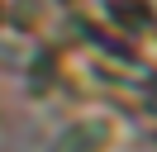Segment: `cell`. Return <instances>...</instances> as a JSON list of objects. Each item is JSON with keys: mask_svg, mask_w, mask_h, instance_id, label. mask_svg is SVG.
Listing matches in <instances>:
<instances>
[{"mask_svg": "<svg viewBox=\"0 0 157 152\" xmlns=\"http://www.w3.org/2000/svg\"><path fill=\"white\" fill-rule=\"evenodd\" d=\"M105 142H109V124L86 119V124H71V128L52 142V152H100Z\"/></svg>", "mask_w": 157, "mask_h": 152, "instance_id": "cell-1", "label": "cell"}]
</instances>
